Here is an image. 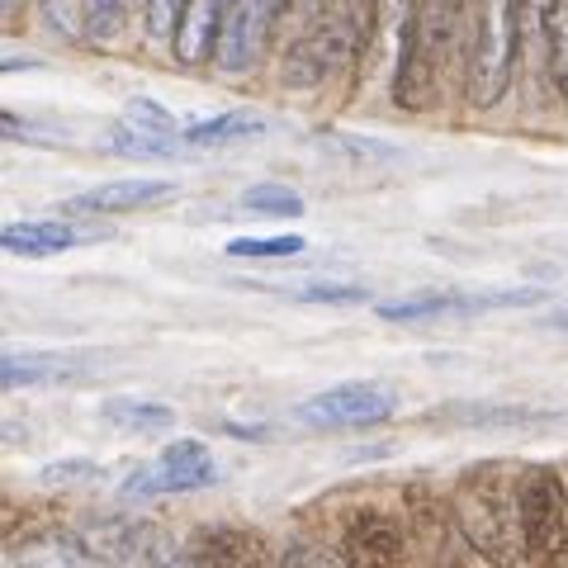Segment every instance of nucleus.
Returning a JSON list of instances; mask_svg holds the SVG:
<instances>
[{
	"instance_id": "423d86ee",
	"label": "nucleus",
	"mask_w": 568,
	"mask_h": 568,
	"mask_svg": "<svg viewBox=\"0 0 568 568\" xmlns=\"http://www.w3.org/2000/svg\"><path fill=\"white\" fill-rule=\"evenodd\" d=\"M398 407V394L384 384H369V379H351V384H336L323 388L317 398H308L298 407V422L317 426V432H342V426H375L388 422Z\"/></svg>"
},
{
	"instance_id": "a878e982",
	"label": "nucleus",
	"mask_w": 568,
	"mask_h": 568,
	"mask_svg": "<svg viewBox=\"0 0 568 568\" xmlns=\"http://www.w3.org/2000/svg\"><path fill=\"white\" fill-rule=\"evenodd\" d=\"M304 304H365V290H355V284H298V294Z\"/></svg>"
},
{
	"instance_id": "bb28decb",
	"label": "nucleus",
	"mask_w": 568,
	"mask_h": 568,
	"mask_svg": "<svg viewBox=\"0 0 568 568\" xmlns=\"http://www.w3.org/2000/svg\"><path fill=\"white\" fill-rule=\"evenodd\" d=\"M190 0H148V29L152 39H171L181 29V14H185Z\"/></svg>"
},
{
	"instance_id": "7ed1b4c3",
	"label": "nucleus",
	"mask_w": 568,
	"mask_h": 568,
	"mask_svg": "<svg viewBox=\"0 0 568 568\" xmlns=\"http://www.w3.org/2000/svg\"><path fill=\"white\" fill-rule=\"evenodd\" d=\"M521 530L526 555L540 568L568 564V493L555 469H526L521 474Z\"/></svg>"
},
{
	"instance_id": "aec40b11",
	"label": "nucleus",
	"mask_w": 568,
	"mask_h": 568,
	"mask_svg": "<svg viewBox=\"0 0 568 568\" xmlns=\"http://www.w3.org/2000/svg\"><path fill=\"white\" fill-rule=\"evenodd\" d=\"M77 10L95 43H114L123 33V20H129V0H77Z\"/></svg>"
},
{
	"instance_id": "f3484780",
	"label": "nucleus",
	"mask_w": 568,
	"mask_h": 568,
	"mask_svg": "<svg viewBox=\"0 0 568 568\" xmlns=\"http://www.w3.org/2000/svg\"><path fill=\"white\" fill-rule=\"evenodd\" d=\"M265 129H271V123H265L261 114L237 110V114H213V119L190 123L181 138L190 142V148H227V142H246V138H256Z\"/></svg>"
},
{
	"instance_id": "f257e3e1",
	"label": "nucleus",
	"mask_w": 568,
	"mask_h": 568,
	"mask_svg": "<svg viewBox=\"0 0 568 568\" xmlns=\"http://www.w3.org/2000/svg\"><path fill=\"white\" fill-rule=\"evenodd\" d=\"M455 521L465 540L497 568H511L526 555V530H521V484L511 488L503 469H474L455 493Z\"/></svg>"
},
{
	"instance_id": "5701e85b",
	"label": "nucleus",
	"mask_w": 568,
	"mask_h": 568,
	"mask_svg": "<svg viewBox=\"0 0 568 568\" xmlns=\"http://www.w3.org/2000/svg\"><path fill=\"white\" fill-rule=\"evenodd\" d=\"M549 71L568 104V0H555V14H549Z\"/></svg>"
},
{
	"instance_id": "f03ea898",
	"label": "nucleus",
	"mask_w": 568,
	"mask_h": 568,
	"mask_svg": "<svg viewBox=\"0 0 568 568\" xmlns=\"http://www.w3.org/2000/svg\"><path fill=\"white\" fill-rule=\"evenodd\" d=\"M521 43V0H478L474 58H469V100L497 104L517 67Z\"/></svg>"
},
{
	"instance_id": "4468645a",
	"label": "nucleus",
	"mask_w": 568,
	"mask_h": 568,
	"mask_svg": "<svg viewBox=\"0 0 568 568\" xmlns=\"http://www.w3.org/2000/svg\"><path fill=\"white\" fill-rule=\"evenodd\" d=\"M6 568H114V564L71 536H33L10 549Z\"/></svg>"
},
{
	"instance_id": "20e7f679",
	"label": "nucleus",
	"mask_w": 568,
	"mask_h": 568,
	"mask_svg": "<svg viewBox=\"0 0 568 568\" xmlns=\"http://www.w3.org/2000/svg\"><path fill=\"white\" fill-rule=\"evenodd\" d=\"M361 33V14H355V0H323L313 14V24L304 29V39L290 52V81L294 85H313L332 77L336 67L346 62V52Z\"/></svg>"
},
{
	"instance_id": "393cba45",
	"label": "nucleus",
	"mask_w": 568,
	"mask_h": 568,
	"mask_svg": "<svg viewBox=\"0 0 568 568\" xmlns=\"http://www.w3.org/2000/svg\"><path fill=\"white\" fill-rule=\"evenodd\" d=\"M280 568H351V559L346 555H332V549H323V545H290L280 555Z\"/></svg>"
},
{
	"instance_id": "a211bd4d",
	"label": "nucleus",
	"mask_w": 568,
	"mask_h": 568,
	"mask_svg": "<svg viewBox=\"0 0 568 568\" xmlns=\"http://www.w3.org/2000/svg\"><path fill=\"white\" fill-rule=\"evenodd\" d=\"M417 6H422V29H426V43H432V58H446L455 48V33L469 24L474 0H417Z\"/></svg>"
},
{
	"instance_id": "ddd939ff",
	"label": "nucleus",
	"mask_w": 568,
	"mask_h": 568,
	"mask_svg": "<svg viewBox=\"0 0 568 568\" xmlns=\"http://www.w3.org/2000/svg\"><path fill=\"white\" fill-rule=\"evenodd\" d=\"M227 10H233V0H190L185 14H181V29H175V58L181 62L213 58Z\"/></svg>"
},
{
	"instance_id": "412c9836",
	"label": "nucleus",
	"mask_w": 568,
	"mask_h": 568,
	"mask_svg": "<svg viewBox=\"0 0 568 568\" xmlns=\"http://www.w3.org/2000/svg\"><path fill=\"white\" fill-rule=\"evenodd\" d=\"M242 209L271 213V219H298V213H304V200H298L290 185H252L242 194Z\"/></svg>"
},
{
	"instance_id": "f8f14e48",
	"label": "nucleus",
	"mask_w": 568,
	"mask_h": 568,
	"mask_svg": "<svg viewBox=\"0 0 568 568\" xmlns=\"http://www.w3.org/2000/svg\"><path fill=\"white\" fill-rule=\"evenodd\" d=\"M110 148L129 156H185V148H175V119L152 100L129 104V123L110 133Z\"/></svg>"
},
{
	"instance_id": "6ab92c4d",
	"label": "nucleus",
	"mask_w": 568,
	"mask_h": 568,
	"mask_svg": "<svg viewBox=\"0 0 568 568\" xmlns=\"http://www.w3.org/2000/svg\"><path fill=\"white\" fill-rule=\"evenodd\" d=\"M104 422L119 426V432L156 436V432H171L175 413L166 403H148V398H110V403H104Z\"/></svg>"
},
{
	"instance_id": "b1692460",
	"label": "nucleus",
	"mask_w": 568,
	"mask_h": 568,
	"mask_svg": "<svg viewBox=\"0 0 568 568\" xmlns=\"http://www.w3.org/2000/svg\"><path fill=\"white\" fill-rule=\"evenodd\" d=\"M459 422L474 426H530V422H549V413H530V407H469V413H455Z\"/></svg>"
},
{
	"instance_id": "1a4fd4ad",
	"label": "nucleus",
	"mask_w": 568,
	"mask_h": 568,
	"mask_svg": "<svg viewBox=\"0 0 568 568\" xmlns=\"http://www.w3.org/2000/svg\"><path fill=\"white\" fill-rule=\"evenodd\" d=\"M290 6V0H233V10H227L223 20V33H219V52H213V62L223 71H246L261 48H265V33L271 24L280 20V10Z\"/></svg>"
},
{
	"instance_id": "2eb2a0df",
	"label": "nucleus",
	"mask_w": 568,
	"mask_h": 568,
	"mask_svg": "<svg viewBox=\"0 0 568 568\" xmlns=\"http://www.w3.org/2000/svg\"><path fill=\"white\" fill-rule=\"evenodd\" d=\"M10 256H24V261H39V256H58L67 246H77L81 233L71 223H58V219H20V223H6L0 233Z\"/></svg>"
},
{
	"instance_id": "9d476101",
	"label": "nucleus",
	"mask_w": 568,
	"mask_h": 568,
	"mask_svg": "<svg viewBox=\"0 0 568 568\" xmlns=\"http://www.w3.org/2000/svg\"><path fill=\"white\" fill-rule=\"evenodd\" d=\"M403 549V530L384 511H355L342 530V555L351 559V568H398Z\"/></svg>"
},
{
	"instance_id": "4be33fe9",
	"label": "nucleus",
	"mask_w": 568,
	"mask_h": 568,
	"mask_svg": "<svg viewBox=\"0 0 568 568\" xmlns=\"http://www.w3.org/2000/svg\"><path fill=\"white\" fill-rule=\"evenodd\" d=\"M304 252V237L284 233V237H237L227 242V256H242V261H284V256H298Z\"/></svg>"
},
{
	"instance_id": "0eeeda50",
	"label": "nucleus",
	"mask_w": 568,
	"mask_h": 568,
	"mask_svg": "<svg viewBox=\"0 0 568 568\" xmlns=\"http://www.w3.org/2000/svg\"><path fill=\"white\" fill-rule=\"evenodd\" d=\"M545 290H503V294H407V298H384L375 308L384 323H436V317H469V313H493V308H530L540 304Z\"/></svg>"
},
{
	"instance_id": "dca6fc26",
	"label": "nucleus",
	"mask_w": 568,
	"mask_h": 568,
	"mask_svg": "<svg viewBox=\"0 0 568 568\" xmlns=\"http://www.w3.org/2000/svg\"><path fill=\"white\" fill-rule=\"evenodd\" d=\"M77 375H85V361H81V355H62V351H48V355L14 351V355L0 361V384H6V388L58 384V379H77Z\"/></svg>"
},
{
	"instance_id": "cd10ccee",
	"label": "nucleus",
	"mask_w": 568,
	"mask_h": 568,
	"mask_svg": "<svg viewBox=\"0 0 568 568\" xmlns=\"http://www.w3.org/2000/svg\"><path fill=\"white\" fill-rule=\"evenodd\" d=\"M545 323L555 327V332H564V336H568V298H564V304H555V308L545 313Z\"/></svg>"
},
{
	"instance_id": "6e6552de",
	"label": "nucleus",
	"mask_w": 568,
	"mask_h": 568,
	"mask_svg": "<svg viewBox=\"0 0 568 568\" xmlns=\"http://www.w3.org/2000/svg\"><path fill=\"white\" fill-rule=\"evenodd\" d=\"M209 484H219V465H213L204 440H171V446L156 455V465L138 469L123 488L133 497H156V493H194Z\"/></svg>"
},
{
	"instance_id": "9b49d317",
	"label": "nucleus",
	"mask_w": 568,
	"mask_h": 568,
	"mask_svg": "<svg viewBox=\"0 0 568 568\" xmlns=\"http://www.w3.org/2000/svg\"><path fill=\"white\" fill-rule=\"evenodd\" d=\"M175 194H181L175 181H110V185L71 194L62 209L67 213H95V219H114V213H138V209L171 204Z\"/></svg>"
},
{
	"instance_id": "39448f33",
	"label": "nucleus",
	"mask_w": 568,
	"mask_h": 568,
	"mask_svg": "<svg viewBox=\"0 0 568 568\" xmlns=\"http://www.w3.org/2000/svg\"><path fill=\"white\" fill-rule=\"evenodd\" d=\"M152 568H280L256 530L242 526H204L190 545H156Z\"/></svg>"
}]
</instances>
